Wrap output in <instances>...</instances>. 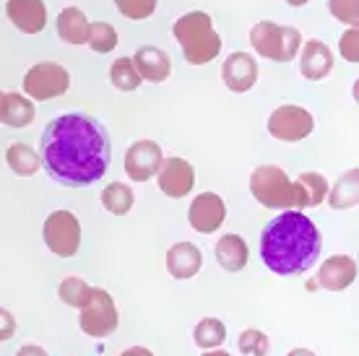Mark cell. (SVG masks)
Wrapping results in <instances>:
<instances>
[{"label":"cell","instance_id":"cell-1","mask_svg":"<svg viewBox=\"0 0 359 356\" xmlns=\"http://www.w3.org/2000/svg\"><path fill=\"white\" fill-rule=\"evenodd\" d=\"M42 167L65 187H86L102 179L112 161V146L104 125L81 112L50 120L39 143Z\"/></svg>","mask_w":359,"mask_h":356},{"label":"cell","instance_id":"cell-2","mask_svg":"<svg viewBox=\"0 0 359 356\" xmlns=\"http://www.w3.org/2000/svg\"><path fill=\"white\" fill-rule=\"evenodd\" d=\"M320 232L302 211H287L266 224L261 258L276 276H299L320 258Z\"/></svg>","mask_w":359,"mask_h":356},{"label":"cell","instance_id":"cell-3","mask_svg":"<svg viewBox=\"0 0 359 356\" xmlns=\"http://www.w3.org/2000/svg\"><path fill=\"white\" fill-rule=\"evenodd\" d=\"M172 34L182 47V55L190 65H206L222 53V39L214 32V21L203 11L185 13L175 21Z\"/></svg>","mask_w":359,"mask_h":356},{"label":"cell","instance_id":"cell-4","mask_svg":"<svg viewBox=\"0 0 359 356\" xmlns=\"http://www.w3.org/2000/svg\"><path fill=\"white\" fill-rule=\"evenodd\" d=\"M250 45L261 57L289 62L294 60L299 47H302V34L294 27H278L273 21H258L250 29Z\"/></svg>","mask_w":359,"mask_h":356},{"label":"cell","instance_id":"cell-5","mask_svg":"<svg viewBox=\"0 0 359 356\" xmlns=\"http://www.w3.org/2000/svg\"><path fill=\"white\" fill-rule=\"evenodd\" d=\"M250 193L266 208H297L294 185L287 177V172L266 164L250 174Z\"/></svg>","mask_w":359,"mask_h":356},{"label":"cell","instance_id":"cell-6","mask_svg":"<svg viewBox=\"0 0 359 356\" xmlns=\"http://www.w3.org/2000/svg\"><path fill=\"white\" fill-rule=\"evenodd\" d=\"M71 89V73L60 62H36L24 76V91L36 102L63 97Z\"/></svg>","mask_w":359,"mask_h":356},{"label":"cell","instance_id":"cell-7","mask_svg":"<svg viewBox=\"0 0 359 356\" xmlns=\"http://www.w3.org/2000/svg\"><path fill=\"white\" fill-rule=\"evenodd\" d=\"M79 325L86 336L91 338H107L117 330V307L112 302L109 292L104 289H94L91 286V296L86 307H81L79 315Z\"/></svg>","mask_w":359,"mask_h":356},{"label":"cell","instance_id":"cell-8","mask_svg":"<svg viewBox=\"0 0 359 356\" xmlns=\"http://www.w3.org/2000/svg\"><path fill=\"white\" fill-rule=\"evenodd\" d=\"M45 242L60 258H73L81 247V224L71 211H55L45 221Z\"/></svg>","mask_w":359,"mask_h":356},{"label":"cell","instance_id":"cell-9","mask_svg":"<svg viewBox=\"0 0 359 356\" xmlns=\"http://www.w3.org/2000/svg\"><path fill=\"white\" fill-rule=\"evenodd\" d=\"M313 130H315L313 115L302 107H294V104H284V107L273 109L269 117V133L276 141H284V143L305 141Z\"/></svg>","mask_w":359,"mask_h":356},{"label":"cell","instance_id":"cell-10","mask_svg":"<svg viewBox=\"0 0 359 356\" xmlns=\"http://www.w3.org/2000/svg\"><path fill=\"white\" fill-rule=\"evenodd\" d=\"M357 281V260L349 255H333L320 266L318 276L307 281V292H315L318 286L325 292H344Z\"/></svg>","mask_w":359,"mask_h":356},{"label":"cell","instance_id":"cell-11","mask_svg":"<svg viewBox=\"0 0 359 356\" xmlns=\"http://www.w3.org/2000/svg\"><path fill=\"white\" fill-rule=\"evenodd\" d=\"M156 179H159V190L167 198H185L196 185V170L190 161L170 156V159H162L156 170Z\"/></svg>","mask_w":359,"mask_h":356},{"label":"cell","instance_id":"cell-12","mask_svg":"<svg viewBox=\"0 0 359 356\" xmlns=\"http://www.w3.org/2000/svg\"><path fill=\"white\" fill-rule=\"evenodd\" d=\"M164 153L162 146L154 141H135L126 151V174L133 182H146L151 179L162 164Z\"/></svg>","mask_w":359,"mask_h":356},{"label":"cell","instance_id":"cell-13","mask_svg":"<svg viewBox=\"0 0 359 356\" xmlns=\"http://www.w3.org/2000/svg\"><path fill=\"white\" fill-rule=\"evenodd\" d=\"M226 219V205L224 200L216 196V193H201V196L190 203L188 221L190 226L201 234L216 232Z\"/></svg>","mask_w":359,"mask_h":356},{"label":"cell","instance_id":"cell-14","mask_svg":"<svg viewBox=\"0 0 359 356\" xmlns=\"http://www.w3.org/2000/svg\"><path fill=\"white\" fill-rule=\"evenodd\" d=\"M222 81L226 83V89L234 94H245L255 86L258 81V62L248 53H232L226 55L224 65H222Z\"/></svg>","mask_w":359,"mask_h":356},{"label":"cell","instance_id":"cell-15","mask_svg":"<svg viewBox=\"0 0 359 356\" xmlns=\"http://www.w3.org/2000/svg\"><path fill=\"white\" fill-rule=\"evenodd\" d=\"M6 16L24 34H39L47 24V8L42 0H8Z\"/></svg>","mask_w":359,"mask_h":356},{"label":"cell","instance_id":"cell-16","mask_svg":"<svg viewBox=\"0 0 359 356\" xmlns=\"http://www.w3.org/2000/svg\"><path fill=\"white\" fill-rule=\"evenodd\" d=\"M135 65V71L141 76V81H151V83H162V81L170 78L172 73V60L170 55L159 50V47H138L135 55L130 57Z\"/></svg>","mask_w":359,"mask_h":356},{"label":"cell","instance_id":"cell-17","mask_svg":"<svg viewBox=\"0 0 359 356\" xmlns=\"http://www.w3.org/2000/svg\"><path fill=\"white\" fill-rule=\"evenodd\" d=\"M333 71V53L331 47L320 39H310L302 45L299 55V73L307 81H323Z\"/></svg>","mask_w":359,"mask_h":356},{"label":"cell","instance_id":"cell-18","mask_svg":"<svg viewBox=\"0 0 359 356\" xmlns=\"http://www.w3.org/2000/svg\"><path fill=\"white\" fill-rule=\"evenodd\" d=\"M203 268V255L193 242H177L167 249V271L177 281H188L198 276V271Z\"/></svg>","mask_w":359,"mask_h":356},{"label":"cell","instance_id":"cell-19","mask_svg":"<svg viewBox=\"0 0 359 356\" xmlns=\"http://www.w3.org/2000/svg\"><path fill=\"white\" fill-rule=\"evenodd\" d=\"M294 185V196H297V208H315L320 205L328 196V179L318 172H302Z\"/></svg>","mask_w":359,"mask_h":356},{"label":"cell","instance_id":"cell-20","mask_svg":"<svg viewBox=\"0 0 359 356\" xmlns=\"http://www.w3.org/2000/svg\"><path fill=\"white\" fill-rule=\"evenodd\" d=\"M248 258H250V252H248V245H245L240 234H224L222 240L216 242V260L229 273L243 271L248 266Z\"/></svg>","mask_w":359,"mask_h":356},{"label":"cell","instance_id":"cell-21","mask_svg":"<svg viewBox=\"0 0 359 356\" xmlns=\"http://www.w3.org/2000/svg\"><path fill=\"white\" fill-rule=\"evenodd\" d=\"M57 34L68 45H83L89 39V18L81 8H63L57 16Z\"/></svg>","mask_w":359,"mask_h":356},{"label":"cell","instance_id":"cell-22","mask_svg":"<svg viewBox=\"0 0 359 356\" xmlns=\"http://www.w3.org/2000/svg\"><path fill=\"white\" fill-rule=\"evenodd\" d=\"M34 120V104L32 99L21 94H3L0 102V123L8 128H27Z\"/></svg>","mask_w":359,"mask_h":356},{"label":"cell","instance_id":"cell-23","mask_svg":"<svg viewBox=\"0 0 359 356\" xmlns=\"http://www.w3.org/2000/svg\"><path fill=\"white\" fill-rule=\"evenodd\" d=\"M6 161L13 174L18 177H32L39 172V153L29 143H11L6 151Z\"/></svg>","mask_w":359,"mask_h":356},{"label":"cell","instance_id":"cell-24","mask_svg":"<svg viewBox=\"0 0 359 356\" xmlns=\"http://www.w3.org/2000/svg\"><path fill=\"white\" fill-rule=\"evenodd\" d=\"M328 198V203H331V208H354L359 200V170H351L346 172L336 185L331 187V196Z\"/></svg>","mask_w":359,"mask_h":356},{"label":"cell","instance_id":"cell-25","mask_svg":"<svg viewBox=\"0 0 359 356\" xmlns=\"http://www.w3.org/2000/svg\"><path fill=\"white\" fill-rule=\"evenodd\" d=\"M133 200H135L133 190L128 185H123V182H109L104 187V193H102V205L115 216H126L133 208Z\"/></svg>","mask_w":359,"mask_h":356},{"label":"cell","instance_id":"cell-26","mask_svg":"<svg viewBox=\"0 0 359 356\" xmlns=\"http://www.w3.org/2000/svg\"><path fill=\"white\" fill-rule=\"evenodd\" d=\"M226 338V328L222 320H216V317H206V320H201L193 330V341H196L198 348H203V351H211V348H219L224 343Z\"/></svg>","mask_w":359,"mask_h":356},{"label":"cell","instance_id":"cell-27","mask_svg":"<svg viewBox=\"0 0 359 356\" xmlns=\"http://www.w3.org/2000/svg\"><path fill=\"white\" fill-rule=\"evenodd\" d=\"M109 81L117 91H135L141 86V76L135 71V65L130 57H117L109 68Z\"/></svg>","mask_w":359,"mask_h":356},{"label":"cell","instance_id":"cell-28","mask_svg":"<svg viewBox=\"0 0 359 356\" xmlns=\"http://www.w3.org/2000/svg\"><path fill=\"white\" fill-rule=\"evenodd\" d=\"M57 296H60V302H65L68 307L81 310V307H86V302H89L91 286L86 284L83 278L68 276L60 281V286H57Z\"/></svg>","mask_w":359,"mask_h":356},{"label":"cell","instance_id":"cell-29","mask_svg":"<svg viewBox=\"0 0 359 356\" xmlns=\"http://www.w3.org/2000/svg\"><path fill=\"white\" fill-rule=\"evenodd\" d=\"M86 45L99 55H107L117 47V32L109 27L107 21H97V24H89V39Z\"/></svg>","mask_w":359,"mask_h":356},{"label":"cell","instance_id":"cell-30","mask_svg":"<svg viewBox=\"0 0 359 356\" xmlns=\"http://www.w3.org/2000/svg\"><path fill=\"white\" fill-rule=\"evenodd\" d=\"M240 351H243L245 356H266L269 354V336L266 333H261V330L255 328H245L243 333H240Z\"/></svg>","mask_w":359,"mask_h":356},{"label":"cell","instance_id":"cell-31","mask_svg":"<svg viewBox=\"0 0 359 356\" xmlns=\"http://www.w3.org/2000/svg\"><path fill=\"white\" fill-rule=\"evenodd\" d=\"M115 6L130 21H144L156 11V0H115Z\"/></svg>","mask_w":359,"mask_h":356},{"label":"cell","instance_id":"cell-32","mask_svg":"<svg viewBox=\"0 0 359 356\" xmlns=\"http://www.w3.org/2000/svg\"><path fill=\"white\" fill-rule=\"evenodd\" d=\"M328 11L339 18L341 24L357 27L359 21V0H328Z\"/></svg>","mask_w":359,"mask_h":356},{"label":"cell","instance_id":"cell-33","mask_svg":"<svg viewBox=\"0 0 359 356\" xmlns=\"http://www.w3.org/2000/svg\"><path fill=\"white\" fill-rule=\"evenodd\" d=\"M341 55L349 62L359 60V32H357V27H351L349 32L341 36Z\"/></svg>","mask_w":359,"mask_h":356},{"label":"cell","instance_id":"cell-34","mask_svg":"<svg viewBox=\"0 0 359 356\" xmlns=\"http://www.w3.org/2000/svg\"><path fill=\"white\" fill-rule=\"evenodd\" d=\"M13 333H16V317L6 307H0V343L13 338Z\"/></svg>","mask_w":359,"mask_h":356},{"label":"cell","instance_id":"cell-35","mask_svg":"<svg viewBox=\"0 0 359 356\" xmlns=\"http://www.w3.org/2000/svg\"><path fill=\"white\" fill-rule=\"evenodd\" d=\"M16 356H50L42 346H36V343H27V346L18 348Z\"/></svg>","mask_w":359,"mask_h":356},{"label":"cell","instance_id":"cell-36","mask_svg":"<svg viewBox=\"0 0 359 356\" xmlns=\"http://www.w3.org/2000/svg\"><path fill=\"white\" fill-rule=\"evenodd\" d=\"M120 356H154V354L144 346H133V348H128V351H123Z\"/></svg>","mask_w":359,"mask_h":356},{"label":"cell","instance_id":"cell-37","mask_svg":"<svg viewBox=\"0 0 359 356\" xmlns=\"http://www.w3.org/2000/svg\"><path fill=\"white\" fill-rule=\"evenodd\" d=\"M287 356H315L313 351H307V348H294V351H289Z\"/></svg>","mask_w":359,"mask_h":356},{"label":"cell","instance_id":"cell-38","mask_svg":"<svg viewBox=\"0 0 359 356\" xmlns=\"http://www.w3.org/2000/svg\"><path fill=\"white\" fill-rule=\"evenodd\" d=\"M201 356H232V354H226V351H216V348H211V351H206V354H201Z\"/></svg>","mask_w":359,"mask_h":356},{"label":"cell","instance_id":"cell-39","mask_svg":"<svg viewBox=\"0 0 359 356\" xmlns=\"http://www.w3.org/2000/svg\"><path fill=\"white\" fill-rule=\"evenodd\" d=\"M287 3H289V6H294V8H302L307 0H287Z\"/></svg>","mask_w":359,"mask_h":356},{"label":"cell","instance_id":"cell-40","mask_svg":"<svg viewBox=\"0 0 359 356\" xmlns=\"http://www.w3.org/2000/svg\"><path fill=\"white\" fill-rule=\"evenodd\" d=\"M0 102H3V91H0Z\"/></svg>","mask_w":359,"mask_h":356}]
</instances>
